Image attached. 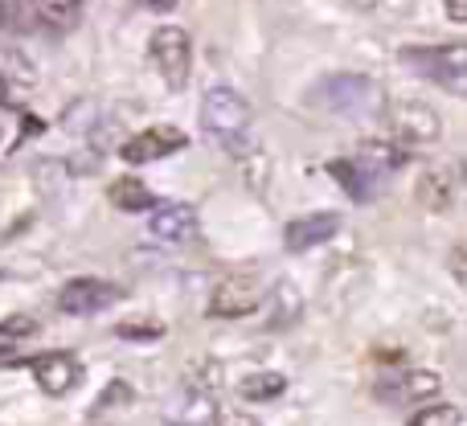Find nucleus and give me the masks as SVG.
<instances>
[{
  "instance_id": "obj_1",
  "label": "nucleus",
  "mask_w": 467,
  "mask_h": 426,
  "mask_svg": "<svg viewBox=\"0 0 467 426\" xmlns=\"http://www.w3.org/2000/svg\"><path fill=\"white\" fill-rule=\"evenodd\" d=\"M202 123H205V131H210L213 140L234 144V140H242L250 131V107H246V99H242L238 90L213 87L210 95L202 99Z\"/></svg>"
},
{
  "instance_id": "obj_2",
  "label": "nucleus",
  "mask_w": 467,
  "mask_h": 426,
  "mask_svg": "<svg viewBox=\"0 0 467 426\" xmlns=\"http://www.w3.org/2000/svg\"><path fill=\"white\" fill-rule=\"evenodd\" d=\"M320 103L337 115H353V119H365V115L381 111V90L378 82L361 78V74H337L320 87Z\"/></svg>"
},
{
  "instance_id": "obj_3",
  "label": "nucleus",
  "mask_w": 467,
  "mask_h": 426,
  "mask_svg": "<svg viewBox=\"0 0 467 426\" xmlns=\"http://www.w3.org/2000/svg\"><path fill=\"white\" fill-rule=\"evenodd\" d=\"M148 54L156 62V74L164 78V87L181 90L189 82V62H193V46H189V33L181 25H161L148 41Z\"/></svg>"
},
{
  "instance_id": "obj_4",
  "label": "nucleus",
  "mask_w": 467,
  "mask_h": 426,
  "mask_svg": "<svg viewBox=\"0 0 467 426\" xmlns=\"http://www.w3.org/2000/svg\"><path fill=\"white\" fill-rule=\"evenodd\" d=\"M386 123H389V136L402 140V144L414 148H427L443 140V115L427 103H394L386 107Z\"/></svg>"
},
{
  "instance_id": "obj_5",
  "label": "nucleus",
  "mask_w": 467,
  "mask_h": 426,
  "mask_svg": "<svg viewBox=\"0 0 467 426\" xmlns=\"http://www.w3.org/2000/svg\"><path fill=\"white\" fill-rule=\"evenodd\" d=\"M406 57H410L431 82H439L447 95L460 99L467 90V49L460 41H455V46H439V49H406Z\"/></svg>"
},
{
  "instance_id": "obj_6",
  "label": "nucleus",
  "mask_w": 467,
  "mask_h": 426,
  "mask_svg": "<svg viewBox=\"0 0 467 426\" xmlns=\"http://www.w3.org/2000/svg\"><path fill=\"white\" fill-rule=\"evenodd\" d=\"M258 304H263V287H258L250 275H234V279H222L218 287L210 291L205 312H210L213 320H238V316L254 312Z\"/></svg>"
},
{
  "instance_id": "obj_7",
  "label": "nucleus",
  "mask_w": 467,
  "mask_h": 426,
  "mask_svg": "<svg viewBox=\"0 0 467 426\" xmlns=\"http://www.w3.org/2000/svg\"><path fill=\"white\" fill-rule=\"evenodd\" d=\"M185 144H189V136L181 128H172V123H152V128H144L140 136H131L128 144L119 148V156L128 164H152V161H164V156L181 152Z\"/></svg>"
},
{
  "instance_id": "obj_8",
  "label": "nucleus",
  "mask_w": 467,
  "mask_h": 426,
  "mask_svg": "<svg viewBox=\"0 0 467 426\" xmlns=\"http://www.w3.org/2000/svg\"><path fill=\"white\" fill-rule=\"evenodd\" d=\"M115 299H119V287H111L107 279H90V275L70 279L57 291V307H62L66 316H95V312H103V307H111Z\"/></svg>"
},
{
  "instance_id": "obj_9",
  "label": "nucleus",
  "mask_w": 467,
  "mask_h": 426,
  "mask_svg": "<svg viewBox=\"0 0 467 426\" xmlns=\"http://www.w3.org/2000/svg\"><path fill=\"white\" fill-rule=\"evenodd\" d=\"M33 381H37L41 394L66 398L70 390H78L82 361L70 357V353H41V357H33Z\"/></svg>"
},
{
  "instance_id": "obj_10",
  "label": "nucleus",
  "mask_w": 467,
  "mask_h": 426,
  "mask_svg": "<svg viewBox=\"0 0 467 426\" xmlns=\"http://www.w3.org/2000/svg\"><path fill=\"white\" fill-rule=\"evenodd\" d=\"M340 213L324 210V213H304L296 217V222H287V230H283V246L291 250V255H304V250H316L324 246V242H332L340 234Z\"/></svg>"
},
{
  "instance_id": "obj_11",
  "label": "nucleus",
  "mask_w": 467,
  "mask_h": 426,
  "mask_svg": "<svg viewBox=\"0 0 467 426\" xmlns=\"http://www.w3.org/2000/svg\"><path fill=\"white\" fill-rule=\"evenodd\" d=\"M414 197H419L422 210L431 213H447L455 205V172L447 164H435V169H422V177L414 181Z\"/></svg>"
},
{
  "instance_id": "obj_12",
  "label": "nucleus",
  "mask_w": 467,
  "mask_h": 426,
  "mask_svg": "<svg viewBox=\"0 0 467 426\" xmlns=\"http://www.w3.org/2000/svg\"><path fill=\"white\" fill-rule=\"evenodd\" d=\"M443 390V378L431 369H410L402 373L398 381H386V386H378V394L386 398V402H431V398Z\"/></svg>"
},
{
  "instance_id": "obj_13",
  "label": "nucleus",
  "mask_w": 467,
  "mask_h": 426,
  "mask_svg": "<svg viewBox=\"0 0 467 426\" xmlns=\"http://www.w3.org/2000/svg\"><path fill=\"white\" fill-rule=\"evenodd\" d=\"M328 177H337L353 202H373L381 185L378 169L369 161H328Z\"/></svg>"
},
{
  "instance_id": "obj_14",
  "label": "nucleus",
  "mask_w": 467,
  "mask_h": 426,
  "mask_svg": "<svg viewBox=\"0 0 467 426\" xmlns=\"http://www.w3.org/2000/svg\"><path fill=\"white\" fill-rule=\"evenodd\" d=\"M148 230L156 234L161 242H189L197 234V210L193 205H161L148 222Z\"/></svg>"
},
{
  "instance_id": "obj_15",
  "label": "nucleus",
  "mask_w": 467,
  "mask_h": 426,
  "mask_svg": "<svg viewBox=\"0 0 467 426\" xmlns=\"http://www.w3.org/2000/svg\"><path fill=\"white\" fill-rule=\"evenodd\" d=\"M107 202H111L115 210L140 213V210H152V205H156V193L144 185V181H136V177H119V181H111V189H107Z\"/></svg>"
},
{
  "instance_id": "obj_16",
  "label": "nucleus",
  "mask_w": 467,
  "mask_h": 426,
  "mask_svg": "<svg viewBox=\"0 0 467 426\" xmlns=\"http://www.w3.org/2000/svg\"><path fill=\"white\" fill-rule=\"evenodd\" d=\"M299 312H304V296L296 291L291 279H279L271 291V324L275 328H287V324L299 320Z\"/></svg>"
},
{
  "instance_id": "obj_17",
  "label": "nucleus",
  "mask_w": 467,
  "mask_h": 426,
  "mask_svg": "<svg viewBox=\"0 0 467 426\" xmlns=\"http://www.w3.org/2000/svg\"><path fill=\"white\" fill-rule=\"evenodd\" d=\"M283 390H287L283 373H250V378L238 381V398H246V402H271Z\"/></svg>"
},
{
  "instance_id": "obj_18",
  "label": "nucleus",
  "mask_w": 467,
  "mask_h": 426,
  "mask_svg": "<svg viewBox=\"0 0 467 426\" xmlns=\"http://www.w3.org/2000/svg\"><path fill=\"white\" fill-rule=\"evenodd\" d=\"M41 21H49L54 29H70L82 16V0H37Z\"/></svg>"
},
{
  "instance_id": "obj_19",
  "label": "nucleus",
  "mask_w": 467,
  "mask_h": 426,
  "mask_svg": "<svg viewBox=\"0 0 467 426\" xmlns=\"http://www.w3.org/2000/svg\"><path fill=\"white\" fill-rule=\"evenodd\" d=\"M406 426H463V410L451 402H435V406H422L419 414H410Z\"/></svg>"
},
{
  "instance_id": "obj_20",
  "label": "nucleus",
  "mask_w": 467,
  "mask_h": 426,
  "mask_svg": "<svg viewBox=\"0 0 467 426\" xmlns=\"http://www.w3.org/2000/svg\"><path fill=\"white\" fill-rule=\"evenodd\" d=\"M210 410H213V406H210V398H205V394H189L185 402L172 406L169 419H172V422H181V426H197V422L210 419Z\"/></svg>"
},
{
  "instance_id": "obj_21",
  "label": "nucleus",
  "mask_w": 467,
  "mask_h": 426,
  "mask_svg": "<svg viewBox=\"0 0 467 426\" xmlns=\"http://www.w3.org/2000/svg\"><path fill=\"white\" fill-rule=\"evenodd\" d=\"M115 332H119L123 340H161L164 337V324L161 320H123Z\"/></svg>"
},
{
  "instance_id": "obj_22",
  "label": "nucleus",
  "mask_w": 467,
  "mask_h": 426,
  "mask_svg": "<svg viewBox=\"0 0 467 426\" xmlns=\"http://www.w3.org/2000/svg\"><path fill=\"white\" fill-rule=\"evenodd\" d=\"M33 328H37V320H33V316H13V320L0 324V337H29Z\"/></svg>"
},
{
  "instance_id": "obj_23",
  "label": "nucleus",
  "mask_w": 467,
  "mask_h": 426,
  "mask_svg": "<svg viewBox=\"0 0 467 426\" xmlns=\"http://www.w3.org/2000/svg\"><path fill=\"white\" fill-rule=\"evenodd\" d=\"M218 426H263V422L242 414V410H226V414H218Z\"/></svg>"
},
{
  "instance_id": "obj_24",
  "label": "nucleus",
  "mask_w": 467,
  "mask_h": 426,
  "mask_svg": "<svg viewBox=\"0 0 467 426\" xmlns=\"http://www.w3.org/2000/svg\"><path fill=\"white\" fill-rule=\"evenodd\" d=\"M447 16H451L455 25L467 21V0H447Z\"/></svg>"
},
{
  "instance_id": "obj_25",
  "label": "nucleus",
  "mask_w": 467,
  "mask_h": 426,
  "mask_svg": "<svg viewBox=\"0 0 467 426\" xmlns=\"http://www.w3.org/2000/svg\"><path fill=\"white\" fill-rule=\"evenodd\" d=\"M345 5L353 8V13H373V8H381L386 0H345Z\"/></svg>"
},
{
  "instance_id": "obj_26",
  "label": "nucleus",
  "mask_w": 467,
  "mask_h": 426,
  "mask_svg": "<svg viewBox=\"0 0 467 426\" xmlns=\"http://www.w3.org/2000/svg\"><path fill=\"white\" fill-rule=\"evenodd\" d=\"M451 266H455V279L463 283V246H455V250H451Z\"/></svg>"
},
{
  "instance_id": "obj_27",
  "label": "nucleus",
  "mask_w": 467,
  "mask_h": 426,
  "mask_svg": "<svg viewBox=\"0 0 467 426\" xmlns=\"http://www.w3.org/2000/svg\"><path fill=\"white\" fill-rule=\"evenodd\" d=\"M8 103H13V82L0 78V107H8Z\"/></svg>"
},
{
  "instance_id": "obj_28",
  "label": "nucleus",
  "mask_w": 467,
  "mask_h": 426,
  "mask_svg": "<svg viewBox=\"0 0 467 426\" xmlns=\"http://www.w3.org/2000/svg\"><path fill=\"white\" fill-rule=\"evenodd\" d=\"M148 8H156V13H169V8H177V0H144Z\"/></svg>"
}]
</instances>
